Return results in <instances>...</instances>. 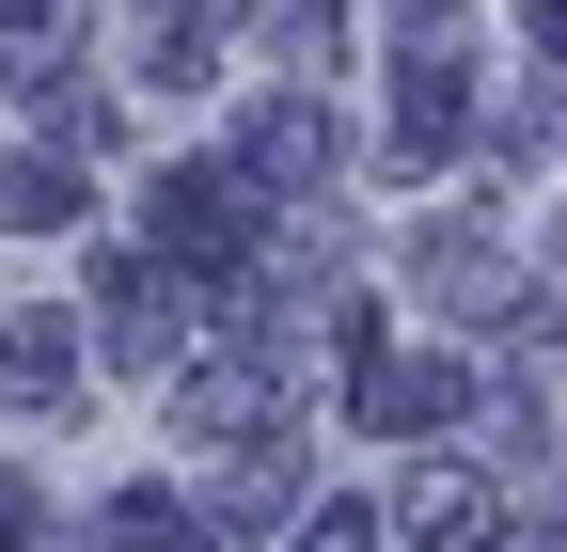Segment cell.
Masks as SVG:
<instances>
[{"label":"cell","mask_w":567,"mask_h":552,"mask_svg":"<svg viewBox=\"0 0 567 552\" xmlns=\"http://www.w3.org/2000/svg\"><path fill=\"white\" fill-rule=\"evenodd\" d=\"M158 237H174V253H205V268L252 253V174H174V190H158Z\"/></svg>","instance_id":"cell-1"},{"label":"cell","mask_w":567,"mask_h":552,"mask_svg":"<svg viewBox=\"0 0 567 552\" xmlns=\"http://www.w3.org/2000/svg\"><path fill=\"white\" fill-rule=\"evenodd\" d=\"M457 410V364H379L363 379V427H442Z\"/></svg>","instance_id":"cell-2"},{"label":"cell","mask_w":567,"mask_h":552,"mask_svg":"<svg viewBox=\"0 0 567 552\" xmlns=\"http://www.w3.org/2000/svg\"><path fill=\"white\" fill-rule=\"evenodd\" d=\"M189 427H221V442H237V427H268V364H221V379H189Z\"/></svg>","instance_id":"cell-3"},{"label":"cell","mask_w":567,"mask_h":552,"mask_svg":"<svg viewBox=\"0 0 567 552\" xmlns=\"http://www.w3.org/2000/svg\"><path fill=\"white\" fill-rule=\"evenodd\" d=\"M63 331H80V316H17V348H0V379H17V395H63V364H80Z\"/></svg>","instance_id":"cell-4"},{"label":"cell","mask_w":567,"mask_h":552,"mask_svg":"<svg viewBox=\"0 0 567 552\" xmlns=\"http://www.w3.org/2000/svg\"><path fill=\"white\" fill-rule=\"evenodd\" d=\"M410 536H425V552H473V536H488V505L457 490V473H442V490H425V505H410Z\"/></svg>","instance_id":"cell-5"},{"label":"cell","mask_w":567,"mask_h":552,"mask_svg":"<svg viewBox=\"0 0 567 552\" xmlns=\"http://www.w3.org/2000/svg\"><path fill=\"white\" fill-rule=\"evenodd\" d=\"M111 552H205V536H189L158 490H126V505H111Z\"/></svg>","instance_id":"cell-6"},{"label":"cell","mask_w":567,"mask_h":552,"mask_svg":"<svg viewBox=\"0 0 567 552\" xmlns=\"http://www.w3.org/2000/svg\"><path fill=\"white\" fill-rule=\"evenodd\" d=\"M0 222H80V190H63L48 159H17V174H0Z\"/></svg>","instance_id":"cell-7"},{"label":"cell","mask_w":567,"mask_h":552,"mask_svg":"<svg viewBox=\"0 0 567 552\" xmlns=\"http://www.w3.org/2000/svg\"><path fill=\"white\" fill-rule=\"evenodd\" d=\"M536 48H551V63H567V0H536Z\"/></svg>","instance_id":"cell-8"},{"label":"cell","mask_w":567,"mask_h":552,"mask_svg":"<svg viewBox=\"0 0 567 552\" xmlns=\"http://www.w3.org/2000/svg\"><path fill=\"white\" fill-rule=\"evenodd\" d=\"M17 536H32V505H17V490H0V552H17Z\"/></svg>","instance_id":"cell-9"}]
</instances>
